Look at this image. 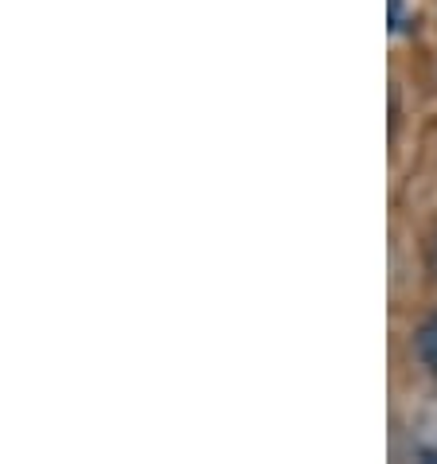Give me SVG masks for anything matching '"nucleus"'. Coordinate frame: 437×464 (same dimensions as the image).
I'll use <instances>...</instances> for the list:
<instances>
[{
    "label": "nucleus",
    "instance_id": "1",
    "mask_svg": "<svg viewBox=\"0 0 437 464\" xmlns=\"http://www.w3.org/2000/svg\"><path fill=\"white\" fill-rule=\"evenodd\" d=\"M414 347H418L422 367H426L430 375H437V313H430L426 320H422V328L414 336Z\"/></svg>",
    "mask_w": 437,
    "mask_h": 464
},
{
    "label": "nucleus",
    "instance_id": "2",
    "mask_svg": "<svg viewBox=\"0 0 437 464\" xmlns=\"http://www.w3.org/2000/svg\"><path fill=\"white\" fill-rule=\"evenodd\" d=\"M426 269H430V277L437 281V227L430 230V238H426Z\"/></svg>",
    "mask_w": 437,
    "mask_h": 464
},
{
    "label": "nucleus",
    "instance_id": "3",
    "mask_svg": "<svg viewBox=\"0 0 437 464\" xmlns=\"http://www.w3.org/2000/svg\"><path fill=\"white\" fill-rule=\"evenodd\" d=\"M403 28H406V5L391 0V32H403Z\"/></svg>",
    "mask_w": 437,
    "mask_h": 464
},
{
    "label": "nucleus",
    "instance_id": "4",
    "mask_svg": "<svg viewBox=\"0 0 437 464\" xmlns=\"http://www.w3.org/2000/svg\"><path fill=\"white\" fill-rule=\"evenodd\" d=\"M422 457H426V460H437V449H426V453H422Z\"/></svg>",
    "mask_w": 437,
    "mask_h": 464
}]
</instances>
